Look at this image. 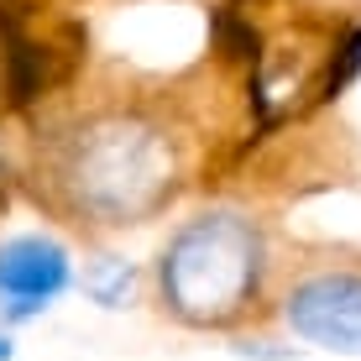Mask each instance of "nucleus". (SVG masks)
Masks as SVG:
<instances>
[{
    "instance_id": "f257e3e1",
    "label": "nucleus",
    "mask_w": 361,
    "mask_h": 361,
    "mask_svg": "<svg viewBox=\"0 0 361 361\" xmlns=\"http://www.w3.org/2000/svg\"><path fill=\"white\" fill-rule=\"evenodd\" d=\"M42 183L90 226H142L178 189V136L142 105H105L42 142Z\"/></svg>"
},
{
    "instance_id": "f03ea898",
    "label": "nucleus",
    "mask_w": 361,
    "mask_h": 361,
    "mask_svg": "<svg viewBox=\"0 0 361 361\" xmlns=\"http://www.w3.org/2000/svg\"><path fill=\"white\" fill-rule=\"evenodd\" d=\"M267 278V235L235 209H209L173 231L157 262L163 304L183 325L220 330L257 304Z\"/></svg>"
},
{
    "instance_id": "7ed1b4c3",
    "label": "nucleus",
    "mask_w": 361,
    "mask_h": 361,
    "mask_svg": "<svg viewBox=\"0 0 361 361\" xmlns=\"http://www.w3.org/2000/svg\"><path fill=\"white\" fill-rule=\"evenodd\" d=\"M283 319L298 341L361 356V272H309L283 298Z\"/></svg>"
},
{
    "instance_id": "20e7f679",
    "label": "nucleus",
    "mask_w": 361,
    "mask_h": 361,
    "mask_svg": "<svg viewBox=\"0 0 361 361\" xmlns=\"http://www.w3.org/2000/svg\"><path fill=\"white\" fill-rule=\"evenodd\" d=\"M73 283L68 246L53 235H11L0 241V309L6 319H32Z\"/></svg>"
},
{
    "instance_id": "39448f33",
    "label": "nucleus",
    "mask_w": 361,
    "mask_h": 361,
    "mask_svg": "<svg viewBox=\"0 0 361 361\" xmlns=\"http://www.w3.org/2000/svg\"><path fill=\"white\" fill-rule=\"evenodd\" d=\"M136 288V267L121 262V257H99V262L84 272V293L94 298L99 309H121Z\"/></svg>"
},
{
    "instance_id": "423d86ee",
    "label": "nucleus",
    "mask_w": 361,
    "mask_h": 361,
    "mask_svg": "<svg viewBox=\"0 0 361 361\" xmlns=\"http://www.w3.org/2000/svg\"><path fill=\"white\" fill-rule=\"evenodd\" d=\"M0 194H6V147H0Z\"/></svg>"
},
{
    "instance_id": "0eeeda50",
    "label": "nucleus",
    "mask_w": 361,
    "mask_h": 361,
    "mask_svg": "<svg viewBox=\"0 0 361 361\" xmlns=\"http://www.w3.org/2000/svg\"><path fill=\"white\" fill-rule=\"evenodd\" d=\"M0 361H11V341H6V335H0Z\"/></svg>"
}]
</instances>
